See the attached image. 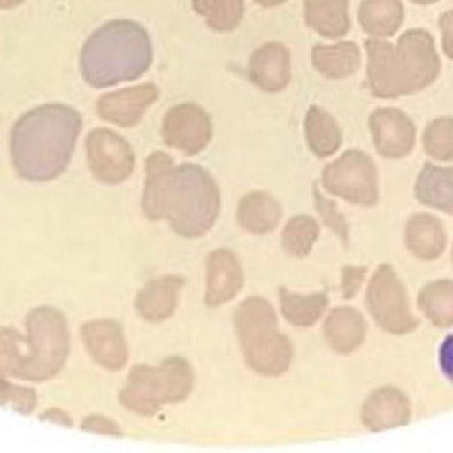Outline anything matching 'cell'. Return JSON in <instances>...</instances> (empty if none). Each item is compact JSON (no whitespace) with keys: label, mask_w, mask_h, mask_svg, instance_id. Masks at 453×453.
Listing matches in <instances>:
<instances>
[{"label":"cell","mask_w":453,"mask_h":453,"mask_svg":"<svg viewBox=\"0 0 453 453\" xmlns=\"http://www.w3.org/2000/svg\"><path fill=\"white\" fill-rule=\"evenodd\" d=\"M81 129V113L62 103H49L23 113L10 134V153L18 176L31 182L62 176Z\"/></svg>","instance_id":"cell-1"},{"label":"cell","mask_w":453,"mask_h":453,"mask_svg":"<svg viewBox=\"0 0 453 453\" xmlns=\"http://www.w3.org/2000/svg\"><path fill=\"white\" fill-rule=\"evenodd\" d=\"M153 63L148 31L134 20L104 23L84 42L79 58L83 81L102 89L137 81Z\"/></svg>","instance_id":"cell-2"},{"label":"cell","mask_w":453,"mask_h":453,"mask_svg":"<svg viewBox=\"0 0 453 453\" xmlns=\"http://www.w3.org/2000/svg\"><path fill=\"white\" fill-rule=\"evenodd\" d=\"M365 47L368 87L378 99H397L423 91L439 75V55L426 31H407L395 46L371 39Z\"/></svg>","instance_id":"cell-3"},{"label":"cell","mask_w":453,"mask_h":453,"mask_svg":"<svg viewBox=\"0 0 453 453\" xmlns=\"http://www.w3.org/2000/svg\"><path fill=\"white\" fill-rule=\"evenodd\" d=\"M164 219L174 233L189 240L211 232L221 211L219 185L211 173L196 164L174 160L166 172L163 200Z\"/></svg>","instance_id":"cell-4"},{"label":"cell","mask_w":453,"mask_h":453,"mask_svg":"<svg viewBox=\"0 0 453 453\" xmlns=\"http://www.w3.org/2000/svg\"><path fill=\"white\" fill-rule=\"evenodd\" d=\"M234 326L246 365L259 375L278 378L293 362V344L280 333L274 307L250 296L235 309Z\"/></svg>","instance_id":"cell-5"},{"label":"cell","mask_w":453,"mask_h":453,"mask_svg":"<svg viewBox=\"0 0 453 453\" xmlns=\"http://www.w3.org/2000/svg\"><path fill=\"white\" fill-rule=\"evenodd\" d=\"M195 384L192 365L184 357H169L157 365H134L121 389L120 403L137 415L152 416L165 405L187 400Z\"/></svg>","instance_id":"cell-6"},{"label":"cell","mask_w":453,"mask_h":453,"mask_svg":"<svg viewBox=\"0 0 453 453\" xmlns=\"http://www.w3.org/2000/svg\"><path fill=\"white\" fill-rule=\"evenodd\" d=\"M27 355L18 378L47 380L59 372L70 351V333L63 314L43 307L28 315Z\"/></svg>","instance_id":"cell-7"},{"label":"cell","mask_w":453,"mask_h":453,"mask_svg":"<svg viewBox=\"0 0 453 453\" xmlns=\"http://www.w3.org/2000/svg\"><path fill=\"white\" fill-rule=\"evenodd\" d=\"M325 190L347 203L373 206L379 200L378 169L367 153L351 150L322 172Z\"/></svg>","instance_id":"cell-8"},{"label":"cell","mask_w":453,"mask_h":453,"mask_svg":"<svg viewBox=\"0 0 453 453\" xmlns=\"http://www.w3.org/2000/svg\"><path fill=\"white\" fill-rule=\"evenodd\" d=\"M365 303L373 320L387 333L403 335L418 327V320L411 311L407 291L391 265H380L373 273Z\"/></svg>","instance_id":"cell-9"},{"label":"cell","mask_w":453,"mask_h":453,"mask_svg":"<svg viewBox=\"0 0 453 453\" xmlns=\"http://www.w3.org/2000/svg\"><path fill=\"white\" fill-rule=\"evenodd\" d=\"M89 171L97 181L119 185L127 181L136 166L134 148L118 132L95 128L86 137Z\"/></svg>","instance_id":"cell-10"},{"label":"cell","mask_w":453,"mask_h":453,"mask_svg":"<svg viewBox=\"0 0 453 453\" xmlns=\"http://www.w3.org/2000/svg\"><path fill=\"white\" fill-rule=\"evenodd\" d=\"M161 137L168 147L188 156L203 152L213 139L211 116L195 103L169 108L161 126Z\"/></svg>","instance_id":"cell-11"},{"label":"cell","mask_w":453,"mask_h":453,"mask_svg":"<svg viewBox=\"0 0 453 453\" xmlns=\"http://www.w3.org/2000/svg\"><path fill=\"white\" fill-rule=\"evenodd\" d=\"M160 97V89L153 83L140 84L108 92L96 103V112L103 121L120 128H132L142 123L145 112Z\"/></svg>","instance_id":"cell-12"},{"label":"cell","mask_w":453,"mask_h":453,"mask_svg":"<svg viewBox=\"0 0 453 453\" xmlns=\"http://www.w3.org/2000/svg\"><path fill=\"white\" fill-rule=\"evenodd\" d=\"M376 150L384 157L402 158L415 147L416 128L410 118L395 108H379L370 116Z\"/></svg>","instance_id":"cell-13"},{"label":"cell","mask_w":453,"mask_h":453,"mask_svg":"<svg viewBox=\"0 0 453 453\" xmlns=\"http://www.w3.org/2000/svg\"><path fill=\"white\" fill-rule=\"evenodd\" d=\"M245 283L242 265L229 249H216L206 261L205 303L208 307H221L233 301Z\"/></svg>","instance_id":"cell-14"},{"label":"cell","mask_w":453,"mask_h":453,"mask_svg":"<svg viewBox=\"0 0 453 453\" xmlns=\"http://www.w3.org/2000/svg\"><path fill=\"white\" fill-rule=\"evenodd\" d=\"M248 78L267 94L288 88L291 81V54L288 47L269 42L257 49L249 59Z\"/></svg>","instance_id":"cell-15"},{"label":"cell","mask_w":453,"mask_h":453,"mask_svg":"<svg viewBox=\"0 0 453 453\" xmlns=\"http://www.w3.org/2000/svg\"><path fill=\"white\" fill-rule=\"evenodd\" d=\"M83 341L94 360L105 370L119 371L129 359L128 344L123 327L115 320L97 319L81 328Z\"/></svg>","instance_id":"cell-16"},{"label":"cell","mask_w":453,"mask_h":453,"mask_svg":"<svg viewBox=\"0 0 453 453\" xmlns=\"http://www.w3.org/2000/svg\"><path fill=\"white\" fill-rule=\"evenodd\" d=\"M410 418V402L395 387L376 389L363 403L362 421L372 432L404 426Z\"/></svg>","instance_id":"cell-17"},{"label":"cell","mask_w":453,"mask_h":453,"mask_svg":"<svg viewBox=\"0 0 453 453\" xmlns=\"http://www.w3.org/2000/svg\"><path fill=\"white\" fill-rule=\"evenodd\" d=\"M184 285V278L174 274L163 275L148 282L137 294L134 303L140 317L152 323L173 317Z\"/></svg>","instance_id":"cell-18"},{"label":"cell","mask_w":453,"mask_h":453,"mask_svg":"<svg viewBox=\"0 0 453 453\" xmlns=\"http://www.w3.org/2000/svg\"><path fill=\"white\" fill-rule=\"evenodd\" d=\"M367 334V323L352 307L334 309L323 323V335L328 346L341 355L357 351Z\"/></svg>","instance_id":"cell-19"},{"label":"cell","mask_w":453,"mask_h":453,"mask_svg":"<svg viewBox=\"0 0 453 453\" xmlns=\"http://www.w3.org/2000/svg\"><path fill=\"white\" fill-rule=\"evenodd\" d=\"M282 206L270 193L254 190L241 198L237 208V222L251 234H267L280 225Z\"/></svg>","instance_id":"cell-20"},{"label":"cell","mask_w":453,"mask_h":453,"mask_svg":"<svg viewBox=\"0 0 453 453\" xmlns=\"http://www.w3.org/2000/svg\"><path fill=\"white\" fill-rule=\"evenodd\" d=\"M304 22L323 38H343L351 28L349 0H304Z\"/></svg>","instance_id":"cell-21"},{"label":"cell","mask_w":453,"mask_h":453,"mask_svg":"<svg viewBox=\"0 0 453 453\" xmlns=\"http://www.w3.org/2000/svg\"><path fill=\"white\" fill-rule=\"evenodd\" d=\"M360 50L354 42H339L331 46L317 44L311 50L312 67L326 79L349 78L360 67Z\"/></svg>","instance_id":"cell-22"},{"label":"cell","mask_w":453,"mask_h":453,"mask_svg":"<svg viewBox=\"0 0 453 453\" xmlns=\"http://www.w3.org/2000/svg\"><path fill=\"white\" fill-rule=\"evenodd\" d=\"M404 238L411 253L424 261L439 258L447 243L441 222L429 214H415L411 217L405 227Z\"/></svg>","instance_id":"cell-23"},{"label":"cell","mask_w":453,"mask_h":453,"mask_svg":"<svg viewBox=\"0 0 453 453\" xmlns=\"http://www.w3.org/2000/svg\"><path fill=\"white\" fill-rule=\"evenodd\" d=\"M415 195L423 205L453 216V168L426 164L416 181Z\"/></svg>","instance_id":"cell-24"},{"label":"cell","mask_w":453,"mask_h":453,"mask_svg":"<svg viewBox=\"0 0 453 453\" xmlns=\"http://www.w3.org/2000/svg\"><path fill=\"white\" fill-rule=\"evenodd\" d=\"M357 19L368 35L388 38L402 26L404 7L402 0H363Z\"/></svg>","instance_id":"cell-25"},{"label":"cell","mask_w":453,"mask_h":453,"mask_svg":"<svg viewBox=\"0 0 453 453\" xmlns=\"http://www.w3.org/2000/svg\"><path fill=\"white\" fill-rule=\"evenodd\" d=\"M304 134L310 150L318 158L335 155L342 145L341 127L323 108L311 105L304 118Z\"/></svg>","instance_id":"cell-26"},{"label":"cell","mask_w":453,"mask_h":453,"mask_svg":"<svg viewBox=\"0 0 453 453\" xmlns=\"http://www.w3.org/2000/svg\"><path fill=\"white\" fill-rule=\"evenodd\" d=\"M278 299L282 317L291 326L299 328L314 326L323 317L328 306V296L325 291L301 294L280 288Z\"/></svg>","instance_id":"cell-27"},{"label":"cell","mask_w":453,"mask_h":453,"mask_svg":"<svg viewBox=\"0 0 453 453\" xmlns=\"http://www.w3.org/2000/svg\"><path fill=\"white\" fill-rule=\"evenodd\" d=\"M418 307L437 327L453 326V280L429 282L418 294Z\"/></svg>","instance_id":"cell-28"},{"label":"cell","mask_w":453,"mask_h":453,"mask_svg":"<svg viewBox=\"0 0 453 453\" xmlns=\"http://www.w3.org/2000/svg\"><path fill=\"white\" fill-rule=\"evenodd\" d=\"M192 7L216 33H232L245 15V0H192Z\"/></svg>","instance_id":"cell-29"},{"label":"cell","mask_w":453,"mask_h":453,"mask_svg":"<svg viewBox=\"0 0 453 453\" xmlns=\"http://www.w3.org/2000/svg\"><path fill=\"white\" fill-rule=\"evenodd\" d=\"M317 219L306 214H298L288 219L280 235L283 250L294 258H306L319 238Z\"/></svg>","instance_id":"cell-30"},{"label":"cell","mask_w":453,"mask_h":453,"mask_svg":"<svg viewBox=\"0 0 453 453\" xmlns=\"http://www.w3.org/2000/svg\"><path fill=\"white\" fill-rule=\"evenodd\" d=\"M424 148L431 157L453 160V118H439L429 124L424 134Z\"/></svg>","instance_id":"cell-31"},{"label":"cell","mask_w":453,"mask_h":453,"mask_svg":"<svg viewBox=\"0 0 453 453\" xmlns=\"http://www.w3.org/2000/svg\"><path fill=\"white\" fill-rule=\"evenodd\" d=\"M27 339L15 331L0 330V373L19 375L27 355Z\"/></svg>","instance_id":"cell-32"},{"label":"cell","mask_w":453,"mask_h":453,"mask_svg":"<svg viewBox=\"0 0 453 453\" xmlns=\"http://www.w3.org/2000/svg\"><path fill=\"white\" fill-rule=\"evenodd\" d=\"M312 196H314L315 209H317L318 214H319L320 219L325 222L326 226L331 232L335 233L336 237L342 242L349 243V226L343 214L339 211L336 203L326 198L315 185L314 189H312Z\"/></svg>","instance_id":"cell-33"},{"label":"cell","mask_w":453,"mask_h":453,"mask_svg":"<svg viewBox=\"0 0 453 453\" xmlns=\"http://www.w3.org/2000/svg\"><path fill=\"white\" fill-rule=\"evenodd\" d=\"M0 404L15 408L18 412H33L36 404V394L34 389L14 386L0 379Z\"/></svg>","instance_id":"cell-34"},{"label":"cell","mask_w":453,"mask_h":453,"mask_svg":"<svg viewBox=\"0 0 453 453\" xmlns=\"http://www.w3.org/2000/svg\"><path fill=\"white\" fill-rule=\"evenodd\" d=\"M365 267L347 266L342 272L341 291L344 299H351L357 296V291L362 288L363 280H365Z\"/></svg>","instance_id":"cell-35"},{"label":"cell","mask_w":453,"mask_h":453,"mask_svg":"<svg viewBox=\"0 0 453 453\" xmlns=\"http://www.w3.org/2000/svg\"><path fill=\"white\" fill-rule=\"evenodd\" d=\"M81 428L92 432V434H108V436H121L123 434L120 426L104 416H89L84 420Z\"/></svg>","instance_id":"cell-36"},{"label":"cell","mask_w":453,"mask_h":453,"mask_svg":"<svg viewBox=\"0 0 453 453\" xmlns=\"http://www.w3.org/2000/svg\"><path fill=\"white\" fill-rule=\"evenodd\" d=\"M440 367L448 380L453 383V334L442 342L439 351Z\"/></svg>","instance_id":"cell-37"},{"label":"cell","mask_w":453,"mask_h":453,"mask_svg":"<svg viewBox=\"0 0 453 453\" xmlns=\"http://www.w3.org/2000/svg\"><path fill=\"white\" fill-rule=\"evenodd\" d=\"M440 28L442 34V49L445 55L453 60V12H445L440 18Z\"/></svg>","instance_id":"cell-38"},{"label":"cell","mask_w":453,"mask_h":453,"mask_svg":"<svg viewBox=\"0 0 453 453\" xmlns=\"http://www.w3.org/2000/svg\"><path fill=\"white\" fill-rule=\"evenodd\" d=\"M42 418L55 421V423L62 424V426H71L70 418L60 410H49L46 415L41 416Z\"/></svg>","instance_id":"cell-39"},{"label":"cell","mask_w":453,"mask_h":453,"mask_svg":"<svg viewBox=\"0 0 453 453\" xmlns=\"http://www.w3.org/2000/svg\"><path fill=\"white\" fill-rule=\"evenodd\" d=\"M25 2L26 0H0V10H12Z\"/></svg>","instance_id":"cell-40"},{"label":"cell","mask_w":453,"mask_h":453,"mask_svg":"<svg viewBox=\"0 0 453 453\" xmlns=\"http://www.w3.org/2000/svg\"><path fill=\"white\" fill-rule=\"evenodd\" d=\"M254 2H256L257 4H259V6L269 9V7L280 6V4H285L288 0H254Z\"/></svg>","instance_id":"cell-41"},{"label":"cell","mask_w":453,"mask_h":453,"mask_svg":"<svg viewBox=\"0 0 453 453\" xmlns=\"http://www.w3.org/2000/svg\"><path fill=\"white\" fill-rule=\"evenodd\" d=\"M413 4H436V2H439V0H412Z\"/></svg>","instance_id":"cell-42"},{"label":"cell","mask_w":453,"mask_h":453,"mask_svg":"<svg viewBox=\"0 0 453 453\" xmlns=\"http://www.w3.org/2000/svg\"><path fill=\"white\" fill-rule=\"evenodd\" d=\"M452 257H453V253H452Z\"/></svg>","instance_id":"cell-43"}]
</instances>
